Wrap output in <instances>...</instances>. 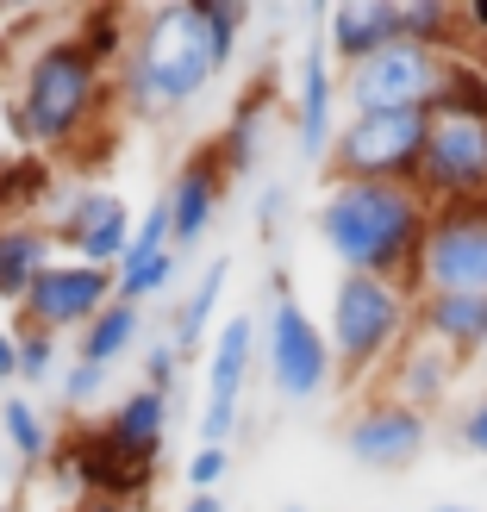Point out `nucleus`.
I'll return each instance as SVG.
<instances>
[{"mask_svg":"<svg viewBox=\"0 0 487 512\" xmlns=\"http://www.w3.org/2000/svg\"><path fill=\"white\" fill-rule=\"evenodd\" d=\"M182 512H225V494H188Z\"/></svg>","mask_w":487,"mask_h":512,"instance_id":"38","label":"nucleus"},{"mask_svg":"<svg viewBox=\"0 0 487 512\" xmlns=\"http://www.w3.org/2000/svg\"><path fill=\"white\" fill-rule=\"evenodd\" d=\"M456 356L450 350H438L431 338H406L400 350H394V363H388V375H381V394L388 400H400V406H413V413H438V406L450 400V388H456Z\"/></svg>","mask_w":487,"mask_h":512,"instance_id":"15","label":"nucleus"},{"mask_svg":"<svg viewBox=\"0 0 487 512\" xmlns=\"http://www.w3.org/2000/svg\"><path fill=\"white\" fill-rule=\"evenodd\" d=\"M38 219H44L50 244L69 250L75 263H88V269H119L125 250H132V232H138L132 207H125L107 182H82V188L57 194V207L38 213Z\"/></svg>","mask_w":487,"mask_h":512,"instance_id":"9","label":"nucleus"},{"mask_svg":"<svg viewBox=\"0 0 487 512\" xmlns=\"http://www.w3.org/2000/svg\"><path fill=\"white\" fill-rule=\"evenodd\" d=\"M431 207L413 182H325L313 207V238L338 275H388L413 288V256Z\"/></svg>","mask_w":487,"mask_h":512,"instance_id":"3","label":"nucleus"},{"mask_svg":"<svg viewBox=\"0 0 487 512\" xmlns=\"http://www.w3.org/2000/svg\"><path fill=\"white\" fill-rule=\"evenodd\" d=\"M288 512H306V506H288Z\"/></svg>","mask_w":487,"mask_h":512,"instance_id":"41","label":"nucleus"},{"mask_svg":"<svg viewBox=\"0 0 487 512\" xmlns=\"http://www.w3.org/2000/svg\"><path fill=\"white\" fill-rule=\"evenodd\" d=\"M57 194V175L44 157L19 150L13 163H0V219H38V207H50Z\"/></svg>","mask_w":487,"mask_h":512,"instance_id":"24","label":"nucleus"},{"mask_svg":"<svg viewBox=\"0 0 487 512\" xmlns=\"http://www.w3.org/2000/svg\"><path fill=\"white\" fill-rule=\"evenodd\" d=\"M431 107L400 113H344L338 144H331V182H413L425 157Z\"/></svg>","mask_w":487,"mask_h":512,"instance_id":"5","label":"nucleus"},{"mask_svg":"<svg viewBox=\"0 0 487 512\" xmlns=\"http://www.w3.org/2000/svg\"><path fill=\"white\" fill-rule=\"evenodd\" d=\"M444 63L438 50L425 44H388L375 50V57H363L356 69H338V100L344 113H400V107H431L444 88Z\"/></svg>","mask_w":487,"mask_h":512,"instance_id":"8","label":"nucleus"},{"mask_svg":"<svg viewBox=\"0 0 487 512\" xmlns=\"http://www.w3.org/2000/svg\"><path fill=\"white\" fill-rule=\"evenodd\" d=\"M425 512H475L469 500H438V506H425Z\"/></svg>","mask_w":487,"mask_h":512,"instance_id":"39","label":"nucleus"},{"mask_svg":"<svg viewBox=\"0 0 487 512\" xmlns=\"http://www.w3.org/2000/svg\"><path fill=\"white\" fill-rule=\"evenodd\" d=\"M294 150L306 163H325L331 144H338V125H344V100H338V63L325 57V44H306L300 50V69H294Z\"/></svg>","mask_w":487,"mask_h":512,"instance_id":"13","label":"nucleus"},{"mask_svg":"<svg viewBox=\"0 0 487 512\" xmlns=\"http://www.w3.org/2000/svg\"><path fill=\"white\" fill-rule=\"evenodd\" d=\"M225 75V57L213 44V25L200 0H163V7L132 13V38L113 69V100L125 119H175Z\"/></svg>","mask_w":487,"mask_h":512,"instance_id":"2","label":"nucleus"},{"mask_svg":"<svg viewBox=\"0 0 487 512\" xmlns=\"http://www.w3.org/2000/svg\"><path fill=\"white\" fill-rule=\"evenodd\" d=\"M225 475H232V450H225V444H194L188 450V463H182L188 494H219Z\"/></svg>","mask_w":487,"mask_h":512,"instance_id":"31","label":"nucleus"},{"mask_svg":"<svg viewBox=\"0 0 487 512\" xmlns=\"http://www.w3.org/2000/svg\"><path fill=\"white\" fill-rule=\"evenodd\" d=\"M0 381H19V356H13V331H0Z\"/></svg>","mask_w":487,"mask_h":512,"instance_id":"37","label":"nucleus"},{"mask_svg":"<svg viewBox=\"0 0 487 512\" xmlns=\"http://www.w3.org/2000/svg\"><path fill=\"white\" fill-rule=\"evenodd\" d=\"M107 306H113V269H88V263H75V256H57V263L25 288V300L13 313H19V325L50 331V338H82Z\"/></svg>","mask_w":487,"mask_h":512,"instance_id":"11","label":"nucleus"},{"mask_svg":"<svg viewBox=\"0 0 487 512\" xmlns=\"http://www.w3.org/2000/svg\"><path fill=\"white\" fill-rule=\"evenodd\" d=\"M0 431H7V444L25 469H38L57 456V431H50V419L38 413V400H25V394H7L0 400Z\"/></svg>","mask_w":487,"mask_h":512,"instance_id":"25","label":"nucleus"},{"mask_svg":"<svg viewBox=\"0 0 487 512\" xmlns=\"http://www.w3.org/2000/svg\"><path fill=\"white\" fill-rule=\"evenodd\" d=\"M113 69L94 57V50L63 32V38H44L25 50L19 63V88L0 100V119H7V132L19 150H32V157H63L75 150L88 132L113 119Z\"/></svg>","mask_w":487,"mask_h":512,"instance_id":"1","label":"nucleus"},{"mask_svg":"<svg viewBox=\"0 0 487 512\" xmlns=\"http://www.w3.org/2000/svg\"><path fill=\"white\" fill-rule=\"evenodd\" d=\"M207 7V25H213V44H219V57H225V69H232V57H238V32L250 25V7L244 0H200Z\"/></svg>","mask_w":487,"mask_h":512,"instance_id":"32","label":"nucleus"},{"mask_svg":"<svg viewBox=\"0 0 487 512\" xmlns=\"http://www.w3.org/2000/svg\"><path fill=\"white\" fill-rule=\"evenodd\" d=\"M431 113H463V119H487V57L481 50H456L444 63V88L431 100Z\"/></svg>","mask_w":487,"mask_h":512,"instance_id":"26","label":"nucleus"},{"mask_svg":"<svg viewBox=\"0 0 487 512\" xmlns=\"http://www.w3.org/2000/svg\"><path fill=\"white\" fill-rule=\"evenodd\" d=\"M463 38H469V44L487 38V0H469V7H463Z\"/></svg>","mask_w":487,"mask_h":512,"instance_id":"36","label":"nucleus"},{"mask_svg":"<svg viewBox=\"0 0 487 512\" xmlns=\"http://www.w3.org/2000/svg\"><path fill=\"white\" fill-rule=\"evenodd\" d=\"M413 331L450 350L456 363H481L487 356V294H419Z\"/></svg>","mask_w":487,"mask_h":512,"instance_id":"17","label":"nucleus"},{"mask_svg":"<svg viewBox=\"0 0 487 512\" xmlns=\"http://www.w3.org/2000/svg\"><path fill=\"white\" fill-rule=\"evenodd\" d=\"M50 263H57V244H50L44 219H0V300L19 306Z\"/></svg>","mask_w":487,"mask_h":512,"instance_id":"21","label":"nucleus"},{"mask_svg":"<svg viewBox=\"0 0 487 512\" xmlns=\"http://www.w3.org/2000/svg\"><path fill=\"white\" fill-rule=\"evenodd\" d=\"M75 38H82L88 50L107 69H119V57H125V38H132V13H119V7H100V13H82L75 19Z\"/></svg>","mask_w":487,"mask_h":512,"instance_id":"29","label":"nucleus"},{"mask_svg":"<svg viewBox=\"0 0 487 512\" xmlns=\"http://www.w3.org/2000/svg\"><path fill=\"white\" fill-rule=\"evenodd\" d=\"M263 375L275 400L288 406H313L331 381H338V363H331V338L325 325L306 313L294 294H269V313H263Z\"/></svg>","mask_w":487,"mask_h":512,"instance_id":"6","label":"nucleus"},{"mask_svg":"<svg viewBox=\"0 0 487 512\" xmlns=\"http://www.w3.org/2000/svg\"><path fill=\"white\" fill-rule=\"evenodd\" d=\"M456 444H463L469 456H487V388H481V400L469 406V413L456 419Z\"/></svg>","mask_w":487,"mask_h":512,"instance_id":"34","label":"nucleus"},{"mask_svg":"<svg viewBox=\"0 0 487 512\" xmlns=\"http://www.w3.org/2000/svg\"><path fill=\"white\" fill-rule=\"evenodd\" d=\"M425 450H431V419L388 394H369L344 419V456L363 475H406Z\"/></svg>","mask_w":487,"mask_h":512,"instance_id":"12","label":"nucleus"},{"mask_svg":"<svg viewBox=\"0 0 487 512\" xmlns=\"http://www.w3.org/2000/svg\"><path fill=\"white\" fill-rule=\"evenodd\" d=\"M281 213H288V188H263V194H256V232H263V238H275Z\"/></svg>","mask_w":487,"mask_h":512,"instance_id":"35","label":"nucleus"},{"mask_svg":"<svg viewBox=\"0 0 487 512\" xmlns=\"http://www.w3.org/2000/svg\"><path fill=\"white\" fill-rule=\"evenodd\" d=\"M325 57L338 69H356L375 50L400 44V0H338L325 13Z\"/></svg>","mask_w":487,"mask_h":512,"instance_id":"16","label":"nucleus"},{"mask_svg":"<svg viewBox=\"0 0 487 512\" xmlns=\"http://www.w3.org/2000/svg\"><path fill=\"white\" fill-rule=\"evenodd\" d=\"M169 400L175 394H157V388H138L125 394L107 419H100V444L113 456H132V463H163V438H169Z\"/></svg>","mask_w":487,"mask_h":512,"instance_id":"18","label":"nucleus"},{"mask_svg":"<svg viewBox=\"0 0 487 512\" xmlns=\"http://www.w3.org/2000/svg\"><path fill=\"white\" fill-rule=\"evenodd\" d=\"M269 113H275V69H263V75H256V82L238 94V107H232V119H225V132L213 138V150H219V163H225V175H232V182H244V175L263 163Z\"/></svg>","mask_w":487,"mask_h":512,"instance_id":"20","label":"nucleus"},{"mask_svg":"<svg viewBox=\"0 0 487 512\" xmlns=\"http://www.w3.org/2000/svg\"><path fill=\"white\" fill-rule=\"evenodd\" d=\"M138 338H144V306H125V300H113L107 313H100L82 338H75V363H94V369H119L125 356L138 350Z\"/></svg>","mask_w":487,"mask_h":512,"instance_id":"23","label":"nucleus"},{"mask_svg":"<svg viewBox=\"0 0 487 512\" xmlns=\"http://www.w3.org/2000/svg\"><path fill=\"white\" fill-rule=\"evenodd\" d=\"M413 294H487V207H438L425 219Z\"/></svg>","mask_w":487,"mask_h":512,"instance_id":"10","label":"nucleus"},{"mask_svg":"<svg viewBox=\"0 0 487 512\" xmlns=\"http://www.w3.org/2000/svg\"><path fill=\"white\" fill-rule=\"evenodd\" d=\"M0 512H13V506H7V500H0Z\"/></svg>","mask_w":487,"mask_h":512,"instance_id":"40","label":"nucleus"},{"mask_svg":"<svg viewBox=\"0 0 487 512\" xmlns=\"http://www.w3.org/2000/svg\"><path fill=\"white\" fill-rule=\"evenodd\" d=\"M175 269H182V250H163V256H150V263H119L113 269V300H125V306L157 300L175 281Z\"/></svg>","mask_w":487,"mask_h":512,"instance_id":"27","label":"nucleus"},{"mask_svg":"<svg viewBox=\"0 0 487 512\" xmlns=\"http://www.w3.org/2000/svg\"><path fill=\"white\" fill-rule=\"evenodd\" d=\"M413 188L431 213L438 207H487V119L431 113Z\"/></svg>","mask_w":487,"mask_h":512,"instance_id":"7","label":"nucleus"},{"mask_svg":"<svg viewBox=\"0 0 487 512\" xmlns=\"http://www.w3.org/2000/svg\"><path fill=\"white\" fill-rule=\"evenodd\" d=\"M138 356H144V388L175 394V381H182V369H188V363H182V350H175L169 338H150Z\"/></svg>","mask_w":487,"mask_h":512,"instance_id":"33","label":"nucleus"},{"mask_svg":"<svg viewBox=\"0 0 487 512\" xmlns=\"http://www.w3.org/2000/svg\"><path fill=\"white\" fill-rule=\"evenodd\" d=\"M225 281H232V263H225V256H213V263L200 269V281L188 288V300L175 306L169 344L182 350V363H194V350H207V331H213V313H219V300H225Z\"/></svg>","mask_w":487,"mask_h":512,"instance_id":"22","label":"nucleus"},{"mask_svg":"<svg viewBox=\"0 0 487 512\" xmlns=\"http://www.w3.org/2000/svg\"><path fill=\"white\" fill-rule=\"evenodd\" d=\"M256 350H263V325L250 313H225L219 331L207 338V400L244 406V381L256 369Z\"/></svg>","mask_w":487,"mask_h":512,"instance_id":"19","label":"nucleus"},{"mask_svg":"<svg viewBox=\"0 0 487 512\" xmlns=\"http://www.w3.org/2000/svg\"><path fill=\"white\" fill-rule=\"evenodd\" d=\"M225 188H232V175H225L219 150H213V144L188 150L182 169L169 175V194H163V207H169V232H175V250H194L200 238L213 232V219H219V207H225Z\"/></svg>","mask_w":487,"mask_h":512,"instance_id":"14","label":"nucleus"},{"mask_svg":"<svg viewBox=\"0 0 487 512\" xmlns=\"http://www.w3.org/2000/svg\"><path fill=\"white\" fill-rule=\"evenodd\" d=\"M13 356H19V381H25V388H44V381L63 375V338H50V331L13 325Z\"/></svg>","mask_w":487,"mask_h":512,"instance_id":"28","label":"nucleus"},{"mask_svg":"<svg viewBox=\"0 0 487 512\" xmlns=\"http://www.w3.org/2000/svg\"><path fill=\"white\" fill-rule=\"evenodd\" d=\"M413 306H419V294L406 281H388V275H338L331 281L325 338H331L338 381L369 388V381L388 375L394 350L413 338Z\"/></svg>","mask_w":487,"mask_h":512,"instance_id":"4","label":"nucleus"},{"mask_svg":"<svg viewBox=\"0 0 487 512\" xmlns=\"http://www.w3.org/2000/svg\"><path fill=\"white\" fill-rule=\"evenodd\" d=\"M107 388H113V369H94V363H63V375H57V394H63V406L69 413H94V400H107Z\"/></svg>","mask_w":487,"mask_h":512,"instance_id":"30","label":"nucleus"}]
</instances>
